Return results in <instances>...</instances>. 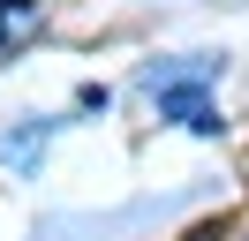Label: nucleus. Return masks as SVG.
<instances>
[{
    "label": "nucleus",
    "instance_id": "nucleus-3",
    "mask_svg": "<svg viewBox=\"0 0 249 241\" xmlns=\"http://www.w3.org/2000/svg\"><path fill=\"white\" fill-rule=\"evenodd\" d=\"M189 241H227V226H196V234H189Z\"/></svg>",
    "mask_w": 249,
    "mask_h": 241
},
{
    "label": "nucleus",
    "instance_id": "nucleus-2",
    "mask_svg": "<svg viewBox=\"0 0 249 241\" xmlns=\"http://www.w3.org/2000/svg\"><path fill=\"white\" fill-rule=\"evenodd\" d=\"M38 15V0H0V45L16 38V23H31Z\"/></svg>",
    "mask_w": 249,
    "mask_h": 241
},
{
    "label": "nucleus",
    "instance_id": "nucleus-1",
    "mask_svg": "<svg viewBox=\"0 0 249 241\" xmlns=\"http://www.w3.org/2000/svg\"><path fill=\"white\" fill-rule=\"evenodd\" d=\"M212 75H219V60H166V68H151L143 83H151V98H159V113H166V120H181L189 136H219L227 120H219V105L204 98Z\"/></svg>",
    "mask_w": 249,
    "mask_h": 241
}]
</instances>
